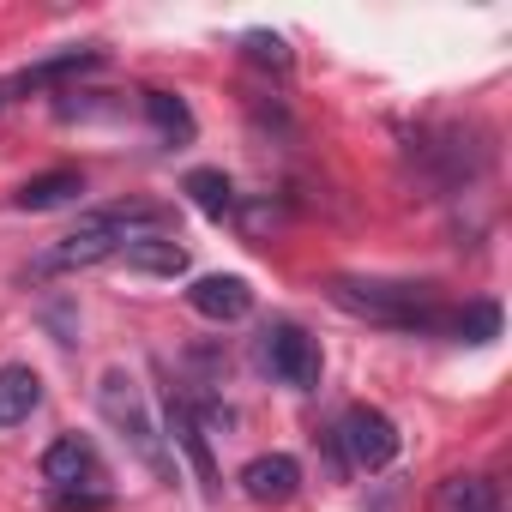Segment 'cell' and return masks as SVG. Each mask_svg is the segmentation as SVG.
Wrapping results in <instances>:
<instances>
[{
	"instance_id": "10",
	"label": "cell",
	"mask_w": 512,
	"mask_h": 512,
	"mask_svg": "<svg viewBox=\"0 0 512 512\" xmlns=\"http://www.w3.org/2000/svg\"><path fill=\"white\" fill-rule=\"evenodd\" d=\"M43 476H49L55 488H73V482H103V464H97L91 440H79V434H61V440L43 452Z\"/></svg>"
},
{
	"instance_id": "6",
	"label": "cell",
	"mask_w": 512,
	"mask_h": 512,
	"mask_svg": "<svg viewBox=\"0 0 512 512\" xmlns=\"http://www.w3.org/2000/svg\"><path fill=\"white\" fill-rule=\"evenodd\" d=\"M422 163H440V187H464V181H476L482 175V163H488V145L476 139V133H464V127H446V133H434L428 145H422Z\"/></svg>"
},
{
	"instance_id": "18",
	"label": "cell",
	"mask_w": 512,
	"mask_h": 512,
	"mask_svg": "<svg viewBox=\"0 0 512 512\" xmlns=\"http://www.w3.org/2000/svg\"><path fill=\"white\" fill-rule=\"evenodd\" d=\"M446 332H458L464 344H488V338H500V308L494 302H470V308L446 314Z\"/></svg>"
},
{
	"instance_id": "22",
	"label": "cell",
	"mask_w": 512,
	"mask_h": 512,
	"mask_svg": "<svg viewBox=\"0 0 512 512\" xmlns=\"http://www.w3.org/2000/svg\"><path fill=\"white\" fill-rule=\"evenodd\" d=\"M7 97H13V79H7V85H0V109H7Z\"/></svg>"
},
{
	"instance_id": "17",
	"label": "cell",
	"mask_w": 512,
	"mask_h": 512,
	"mask_svg": "<svg viewBox=\"0 0 512 512\" xmlns=\"http://www.w3.org/2000/svg\"><path fill=\"white\" fill-rule=\"evenodd\" d=\"M187 193H193V205H199L205 217H229V211H235V187H229L223 169H193V175H187Z\"/></svg>"
},
{
	"instance_id": "19",
	"label": "cell",
	"mask_w": 512,
	"mask_h": 512,
	"mask_svg": "<svg viewBox=\"0 0 512 512\" xmlns=\"http://www.w3.org/2000/svg\"><path fill=\"white\" fill-rule=\"evenodd\" d=\"M241 49H247V61H253V67L290 73V49H284V37H278V31H247V37H241Z\"/></svg>"
},
{
	"instance_id": "16",
	"label": "cell",
	"mask_w": 512,
	"mask_h": 512,
	"mask_svg": "<svg viewBox=\"0 0 512 512\" xmlns=\"http://www.w3.org/2000/svg\"><path fill=\"white\" fill-rule=\"evenodd\" d=\"M145 115H151V127H157L169 145H187V139H193V109H187L175 91H145Z\"/></svg>"
},
{
	"instance_id": "12",
	"label": "cell",
	"mask_w": 512,
	"mask_h": 512,
	"mask_svg": "<svg viewBox=\"0 0 512 512\" xmlns=\"http://www.w3.org/2000/svg\"><path fill=\"white\" fill-rule=\"evenodd\" d=\"M37 404H43V380H37V368H25V362H7V368H0V428L31 422Z\"/></svg>"
},
{
	"instance_id": "4",
	"label": "cell",
	"mask_w": 512,
	"mask_h": 512,
	"mask_svg": "<svg viewBox=\"0 0 512 512\" xmlns=\"http://www.w3.org/2000/svg\"><path fill=\"white\" fill-rule=\"evenodd\" d=\"M338 446H344V464H356V470H386V464L398 458V428H392L386 410L356 404V410H344V422H338Z\"/></svg>"
},
{
	"instance_id": "7",
	"label": "cell",
	"mask_w": 512,
	"mask_h": 512,
	"mask_svg": "<svg viewBox=\"0 0 512 512\" xmlns=\"http://www.w3.org/2000/svg\"><path fill=\"white\" fill-rule=\"evenodd\" d=\"M115 260H121L127 272H139V278H181V272H187V247L157 229V235H133Z\"/></svg>"
},
{
	"instance_id": "20",
	"label": "cell",
	"mask_w": 512,
	"mask_h": 512,
	"mask_svg": "<svg viewBox=\"0 0 512 512\" xmlns=\"http://www.w3.org/2000/svg\"><path fill=\"white\" fill-rule=\"evenodd\" d=\"M49 500H55V512H109L103 488H55Z\"/></svg>"
},
{
	"instance_id": "13",
	"label": "cell",
	"mask_w": 512,
	"mask_h": 512,
	"mask_svg": "<svg viewBox=\"0 0 512 512\" xmlns=\"http://www.w3.org/2000/svg\"><path fill=\"white\" fill-rule=\"evenodd\" d=\"M434 512H500V488H494L488 476H476V470L446 476V482L434 488Z\"/></svg>"
},
{
	"instance_id": "2",
	"label": "cell",
	"mask_w": 512,
	"mask_h": 512,
	"mask_svg": "<svg viewBox=\"0 0 512 512\" xmlns=\"http://www.w3.org/2000/svg\"><path fill=\"white\" fill-rule=\"evenodd\" d=\"M332 302L356 320L392 332H446V308L434 284H392V278H332Z\"/></svg>"
},
{
	"instance_id": "15",
	"label": "cell",
	"mask_w": 512,
	"mask_h": 512,
	"mask_svg": "<svg viewBox=\"0 0 512 512\" xmlns=\"http://www.w3.org/2000/svg\"><path fill=\"white\" fill-rule=\"evenodd\" d=\"M91 67H103V49H61V55H49V61L25 67V73L13 79V91H43V85H55V79L91 73Z\"/></svg>"
},
{
	"instance_id": "9",
	"label": "cell",
	"mask_w": 512,
	"mask_h": 512,
	"mask_svg": "<svg viewBox=\"0 0 512 512\" xmlns=\"http://www.w3.org/2000/svg\"><path fill=\"white\" fill-rule=\"evenodd\" d=\"M187 308L199 314V320H241L247 308H253V290L241 284V278H193L187 284Z\"/></svg>"
},
{
	"instance_id": "8",
	"label": "cell",
	"mask_w": 512,
	"mask_h": 512,
	"mask_svg": "<svg viewBox=\"0 0 512 512\" xmlns=\"http://www.w3.org/2000/svg\"><path fill=\"white\" fill-rule=\"evenodd\" d=\"M241 488L253 494V500H290L296 488H302V464L290 458V452H260V458H247V470H241Z\"/></svg>"
},
{
	"instance_id": "14",
	"label": "cell",
	"mask_w": 512,
	"mask_h": 512,
	"mask_svg": "<svg viewBox=\"0 0 512 512\" xmlns=\"http://www.w3.org/2000/svg\"><path fill=\"white\" fill-rule=\"evenodd\" d=\"M79 193H85V175H79V169H49V175L25 181V187L13 193V205H19V211H55V205H67V199H79Z\"/></svg>"
},
{
	"instance_id": "5",
	"label": "cell",
	"mask_w": 512,
	"mask_h": 512,
	"mask_svg": "<svg viewBox=\"0 0 512 512\" xmlns=\"http://www.w3.org/2000/svg\"><path fill=\"white\" fill-rule=\"evenodd\" d=\"M266 368H272V380H284V386H296V392H314L320 386V344L302 332V326H272L266 332Z\"/></svg>"
},
{
	"instance_id": "1",
	"label": "cell",
	"mask_w": 512,
	"mask_h": 512,
	"mask_svg": "<svg viewBox=\"0 0 512 512\" xmlns=\"http://www.w3.org/2000/svg\"><path fill=\"white\" fill-rule=\"evenodd\" d=\"M163 229V211H151V205H115V211H91V217H79V229H67L43 260H37V278H49V272H85V266H103V260H115V253L133 241V235H157Z\"/></svg>"
},
{
	"instance_id": "21",
	"label": "cell",
	"mask_w": 512,
	"mask_h": 512,
	"mask_svg": "<svg viewBox=\"0 0 512 512\" xmlns=\"http://www.w3.org/2000/svg\"><path fill=\"white\" fill-rule=\"evenodd\" d=\"M368 512H398V488H392V482H380V488H374V500H368Z\"/></svg>"
},
{
	"instance_id": "11",
	"label": "cell",
	"mask_w": 512,
	"mask_h": 512,
	"mask_svg": "<svg viewBox=\"0 0 512 512\" xmlns=\"http://www.w3.org/2000/svg\"><path fill=\"white\" fill-rule=\"evenodd\" d=\"M163 416H169V440H175V446L187 452V464L199 470V488H205V494H217V464H211V446H205V434H199L193 410L169 392V410H163Z\"/></svg>"
},
{
	"instance_id": "3",
	"label": "cell",
	"mask_w": 512,
	"mask_h": 512,
	"mask_svg": "<svg viewBox=\"0 0 512 512\" xmlns=\"http://www.w3.org/2000/svg\"><path fill=\"white\" fill-rule=\"evenodd\" d=\"M97 410L121 428V440L163 476V482H175V458H169V446H163V434H157V422L145 416V398H139V386L115 368V374H103V386H97Z\"/></svg>"
}]
</instances>
